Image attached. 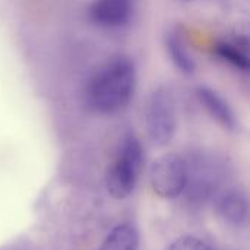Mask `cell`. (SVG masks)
<instances>
[{"instance_id": "1", "label": "cell", "mask_w": 250, "mask_h": 250, "mask_svg": "<svg viewBox=\"0 0 250 250\" xmlns=\"http://www.w3.org/2000/svg\"><path fill=\"white\" fill-rule=\"evenodd\" d=\"M138 88V67L132 57L119 54L101 64L85 88L86 105L98 114L125 110Z\"/></svg>"}, {"instance_id": "2", "label": "cell", "mask_w": 250, "mask_h": 250, "mask_svg": "<svg viewBox=\"0 0 250 250\" xmlns=\"http://www.w3.org/2000/svg\"><path fill=\"white\" fill-rule=\"evenodd\" d=\"M144 163V149L141 141L129 133L123 138L117 157L105 176V186L114 199L127 198L138 183V177Z\"/></svg>"}, {"instance_id": "3", "label": "cell", "mask_w": 250, "mask_h": 250, "mask_svg": "<svg viewBox=\"0 0 250 250\" xmlns=\"http://www.w3.org/2000/svg\"><path fill=\"white\" fill-rule=\"evenodd\" d=\"M145 122L151 141L155 145H167L177 127V114H176V98L173 91L160 85L154 88L146 101Z\"/></svg>"}, {"instance_id": "4", "label": "cell", "mask_w": 250, "mask_h": 250, "mask_svg": "<svg viewBox=\"0 0 250 250\" xmlns=\"http://www.w3.org/2000/svg\"><path fill=\"white\" fill-rule=\"evenodd\" d=\"M149 182L158 196L174 199L182 195L189 185V166L176 154L161 157L151 167Z\"/></svg>"}, {"instance_id": "5", "label": "cell", "mask_w": 250, "mask_h": 250, "mask_svg": "<svg viewBox=\"0 0 250 250\" xmlns=\"http://www.w3.org/2000/svg\"><path fill=\"white\" fill-rule=\"evenodd\" d=\"M133 15V0H92L88 7V16L92 23L117 29L127 25Z\"/></svg>"}, {"instance_id": "6", "label": "cell", "mask_w": 250, "mask_h": 250, "mask_svg": "<svg viewBox=\"0 0 250 250\" xmlns=\"http://www.w3.org/2000/svg\"><path fill=\"white\" fill-rule=\"evenodd\" d=\"M196 97L202 107L211 114L214 120H217L223 127L226 129H236L237 126V117L234 114V110L231 108L230 103L214 88L202 85L196 89Z\"/></svg>"}, {"instance_id": "7", "label": "cell", "mask_w": 250, "mask_h": 250, "mask_svg": "<svg viewBox=\"0 0 250 250\" xmlns=\"http://www.w3.org/2000/svg\"><path fill=\"white\" fill-rule=\"evenodd\" d=\"M164 45L167 56L170 57L171 63L179 69V72L185 75H192L196 70V62L190 54L186 41L174 32H168L164 38Z\"/></svg>"}, {"instance_id": "8", "label": "cell", "mask_w": 250, "mask_h": 250, "mask_svg": "<svg viewBox=\"0 0 250 250\" xmlns=\"http://www.w3.org/2000/svg\"><path fill=\"white\" fill-rule=\"evenodd\" d=\"M220 215L233 226H243L248 220V202L237 192H229L218 201Z\"/></svg>"}, {"instance_id": "9", "label": "cell", "mask_w": 250, "mask_h": 250, "mask_svg": "<svg viewBox=\"0 0 250 250\" xmlns=\"http://www.w3.org/2000/svg\"><path fill=\"white\" fill-rule=\"evenodd\" d=\"M139 245V237L132 226L122 224L114 227L104 239L98 250H136Z\"/></svg>"}, {"instance_id": "10", "label": "cell", "mask_w": 250, "mask_h": 250, "mask_svg": "<svg viewBox=\"0 0 250 250\" xmlns=\"http://www.w3.org/2000/svg\"><path fill=\"white\" fill-rule=\"evenodd\" d=\"M214 53L220 60L229 63L231 67L242 72L249 70V56L240 44L234 41H220L214 45Z\"/></svg>"}, {"instance_id": "11", "label": "cell", "mask_w": 250, "mask_h": 250, "mask_svg": "<svg viewBox=\"0 0 250 250\" xmlns=\"http://www.w3.org/2000/svg\"><path fill=\"white\" fill-rule=\"evenodd\" d=\"M167 250H214L207 243L196 237H182L177 239Z\"/></svg>"}]
</instances>
